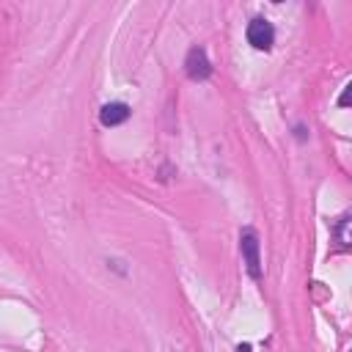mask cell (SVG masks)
<instances>
[{
    "instance_id": "6da1fadb",
    "label": "cell",
    "mask_w": 352,
    "mask_h": 352,
    "mask_svg": "<svg viewBox=\"0 0 352 352\" xmlns=\"http://www.w3.org/2000/svg\"><path fill=\"white\" fill-rule=\"evenodd\" d=\"M239 250H242V258H245V267L250 272L253 280L261 278V256H258V234L248 226L239 231Z\"/></svg>"
},
{
    "instance_id": "7a4b0ae2",
    "label": "cell",
    "mask_w": 352,
    "mask_h": 352,
    "mask_svg": "<svg viewBox=\"0 0 352 352\" xmlns=\"http://www.w3.org/2000/svg\"><path fill=\"white\" fill-rule=\"evenodd\" d=\"M245 36H248V44H250L253 50H258V52H267V50H272V44H275V28H272L264 16H253V19L248 22Z\"/></svg>"
},
{
    "instance_id": "3957f363",
    "label": "cell",
    "mask_w": 352,
    "mask_h": 352,
    "mask_svg": "<svg viewBox=\"0 0 352 352\" xmlns=\"http://www.w3.org/2000/svg\"><path fill=\"white\" fill-rule=\"evenodd\" d=\"M184 74L190 80H195V82L212 77V63H209V55H206L204 47H192L187 52V58H184Z\"/></svg>"
},
{
    "instance_id": "277c9868",
    "label": "cell",
    "mask_w": 352,
    "mask_h": 352,
    "mask_svg": "<svg viewBox=\"0 0 352 352\" xmlns=\"http://www.w3.org/2000/svg\"><path fill=\"white\" fill-rule=\"evenodd\" d=\"M129 104L126 102H107V104H102V110H99V121L104 124V126H118V124H124L126 118H129Z\"/></svg>"
},
{
    "instance_id": "5b68a950",
    "label": "cell",
    "mask_w": 352,
    "mask_h": 352,
    "mask_svg": "<svg viewBox=\"0 0 352 352\" xmlns=\"http://www.w3.org/2000/svg\"><path fill=\"white\" fill-rule=\"evenodd\" d=\"M346 226H349V217H346V214H341V217H338V223H336V236H338V245H341V248H346V245H349Z\"/></svg>"
},
{
    "instance_id": "8992f818",
    "label": "cell",
    "mask_w": 352,
    "mask_h": 352,
    "mask_svg": "<svg viewBox=\"0 0 352 352\" xmlns=\"http://www.w3.org/2000/svg\"><path fill=\"white\" fill-rule=\"evenodd\" d=\"M338 104H341V107H346V104H349V85H344V94H341Z\"/></svg>"
}]
</instances>
